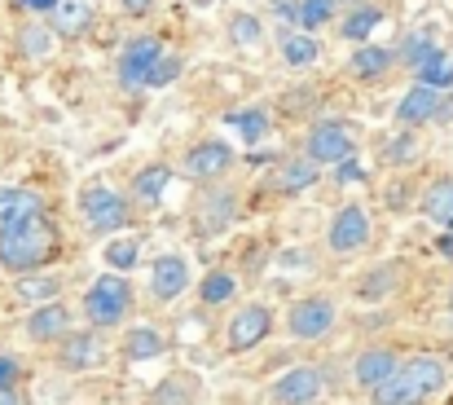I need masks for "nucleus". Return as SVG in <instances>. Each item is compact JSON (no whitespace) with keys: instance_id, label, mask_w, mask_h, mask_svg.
Instances as JSON below:
<instances>
[{"instance_id":"obj_19","label":"nucleus","mask_w":453,"mask_h":405,"mask_svg":"<svg viewBox=\"0 0 453 405\" xmlns=\"http://www.w3.org/2000/svg\"><path fill=\"white\" fill-rule=\"evenodd\" d=\"M35 212H44V203H40V194H35V190L0 185V230H4V225H13V221H27V216H35Z\"/></svg>"},{"instance_id":"obj_44","label":"nucleus","mask_w":453,"mask_h":405,"mask_svg":"<svg viewBox=\"0 0 453 405\" xmlns=\"http://www.w3.org/2000/svg\"><path fill=\"white\" fill-rule=\"evenodd\" d=\"M445 238H453V216H449V221H445Z\"/></svg>"},{"instance_id":"obj_12","label":"nucleus","mask_w":453,"mask_h":405,"mask_svg":"<svg viewBox=\"0 0 453 405\" xmlns=\"http://www.w3.org/2000/svg\"><path fill=\"white\" fill-rule=\"evenodd\" d=\"M321 397V370L317 366H296L273 384V405H312Z\"/></svg>"},{"instance_id":"obj_30","label":"nucleus","mask_w":453,"mask_h":405,"mask_svg":"<svg viewBox=\"0 0 453 405\" xmlns=\"http://www.w3.org/2000/svg\"><path fill=\"white\" fill-rule=\"evenodd\" d=\"M423 212H427L432 221H441V225L449 221L453 216V181H436V185L423 194Z\"/></svg>"},{"instance_id":"obj_41","label":"nucleus","mask_w":453,"mask_h":405,"mask_svg":"<svg viewBox=\"0 0 453 405\" xmlns=\"http://www.w3.org/2000/svg\"><path fill=\"white\" fill-rule=\"evenodd\" d=\"M0 405H22V397L13 393V384H0Z\"/></svg>"},{"instance_id":"obj_40","label":"nucleus","mask_w":453,"mask_h":405,"mask_svg":"<svg viewBox=\"0 0 453 405\" xmlns=\"http://www.w3.org/2000/svg\"><path fill=\"white\" fill-rule=\"evenodd\" d=\"M278 18L296 27V18H300V0H278Z\"/></svg>"},{"instance_id":"obj_13","label":"nucleus","mask_w":453,"mask_h":405,"mask_svg":"<svg viewBox=\"0 0 453 405\" xmlns=\"http://www.w3.org/2000/svg\"><path fill=\"white\" fill-rule=\"evenodd\" d=\"M102 335H93V331H66L62 335V344H58V357H62V366L66 370H75V375H84V370H93L97 362H102Z\"/></svg>"},{"instance_id":"obj_32","label":"nucleus","mask_w":453,"mask_h":405,"mask_svg":"<svg viewBox=\"0 0 453 405\" xmlns=\"http://www.w3.org/2000/svg\"><path fill=\"white\" fill-rule=\"evenodd\" d=\"M334 9H339V0H300L296 27H300V31H317V27H326V22L334 18Z\"/></svg>"},{"instance_id":"obj_29","label":"nucleus","mask_w":453,"mask_h":405,"mask_svg":"<svg viewBox=\"0 0 453 405\" xmlns=\"http://www.w3.org/2000/svg\"><path fill=\"white\" fill-rule=\"evenodd\" d=\"M436 53H441V44H436L432 35H418V31H414V35H405V44L396 49V58H401L405 66H414V71H418L427 58H436Z\"/></svg>"},{"instance_id":"obj_39","label":"nucleus","mask_w":453,"mask_h":405,"mask_svg":"<svg viewBox=\"0 0 453 405\" xmlns=\"http://www.w3.org/2000/svg\"><path fill=\"white\" fill-rule=\"evenodd\" d=\"M22 375V366H18V357H0V384H13Z\"/></svg>"},{"instance_id":"obj_1","label":"nucleus","mask_w":453,"mask_h":405,"mask_svg":"<svg viewBox=\"0 0 453 405\" xmlns=\"http://www.w3.org/2000/svg\"><path fill=\"white\" fill-rule=\"evenodd\" d=\"M58 256H62V230L44 212L0 230V265L9 273H40Z\"/></svg>"},{"instance_id":"obj_33","label":"nucleus","mask_w":453,"mask_h":405,"mask_svg":"<svg viewBox=\"0 0 453 405\" xmlns=\"http://www.w3.org/2000/svg\"><path fill=\"white\" fill-rule=\"evenodd\" d=\"M137 256H142V243H137V238H115V243H106V256H102V261L115 273H124L137 265Z\"/></svg>"},{"instance_id":"obj_15","label":"nucleus","mask_w":453,"mask_h":405,"mask_svg":"<svg viewBox=\"0 0 453 405\" xmlns=\"http://www.w3.org/2000/svg\"><path fill=\"white\" fill-rule=\"evenodd\" d=\"M396 366H401V357H396L392 348H365V353L357 357V366H352V379H357V388L374 393L383 379H392Z\"/></svg>"},{"instance_id":"obj_18","label":"nucleus","mask_w":453,"mask_h":405,"mask_svg":"<svg viewBox=\"0 0 453 405\" xmlns=\"http://www.w3.org/2000/svg\"><path fill=\"white\" fill-rule=\"evenodd\" d=\"M396 66V49H383V44H357V53H352V75L357 80H383L388 71Z\"/></svg>"},{"instance_id":"obj_10","label":"nucleus","mask_w":453,"mask_h":405,"mask_svg":"<svg viewBox=\"0 0 453 405\" xmlns=\"http://www.w3.org/2000/svg\"><path fill=\"white\" fill-rule=\"evenodd\" d=\"M93 22H97V0H53L44 27L58 40H80L84 31H93Z\"/></svg>"},{"instance_id":"obj_7","label":"nucleus","mask_w":453,"mask_h":405,"mask_svg":"<svg viewBox=\"0 0 453 405\" xmlns=\"http://www.w3.org/2000/svg\"><path fill=\"white\" fill-rule=\"evenodd\" d=\"M158 53H163V40L158 35H133L124 44V53H119V66H115L119 89H146V71L154 66Z\"/></svg>"},{"instance_id":"obj_21","label":"nucleus","mask_w":453,"mask_h":405,"mask_svg":"<svg viewBox=\"0 0 453 405\" xmlns=\"http://www.w3.org/2000/svg\"><path fill=\"white\" fill-rule=\"evenodd\" d=\"M317 58H321V44L312 40V31H287V35H282V62H287V66L303 71V66H312Z\"/></svg>"},{"instance_id":"obj_27","label":"nucleus","mask_w":453,"mask_h":405,"mask_svg":"<svg viewBox=\"0 0 453 405\" xmlns=\"http://www.w3.org/2000/svg\"><path fill=\"white\" fill-rule=\"evenodd\" d=\"M418 84H427V89H453V53H436V58H427L423 66H418Z\"/></svg>"},{"instance_id":"obj_11","label":"nucleus","mask_w":453,"mask_h":405,"mask_svg":"<svg viewBox=\"0 0 453 405\" xmlns=\"http://www.w3.org/2000/svg\"><path fill=\"white\" fill-rule=\"evenodd\" d=\"M27 339L31 344H58L66 331H71V308L62 300H49V304H35V313L27 317Z\"/></svg>"},{"instance_id":"obj_23","label":"nucleus","mask_w":453,"mask_h":405,"mask_svg":"<svg viewBox=\"0 0 453 405\" xmlns=\"http://www.w3.org/2000/svg\"><path fill=\"white\" fill-rule=\"evenodd\" d=\"M238 295V277L225 269H211L203 277V286H198V300L207 304V308H220V304H229Z\"/></svg>"},{"instance_id":"obj_16","label":"nucleus","mask_w":453,"mask_h":405,"mask_svg":"<svg viewBox=\"0 0 453 405\" xmlns=\"http://www.w3.org/2000/svg\"><path fill=\"white\" fill-rule=\"evenodd\" d=\"M189 286V265L180 261V256H158L154 261V269H150V291H154V300H176L180 291Z\"/></svg>"},{"instance_id":"obj_5","label":"nucleus","mask_w":453,"mask_h":405,"mask_svg":"<svg viewBox=\"0 0 453 405\" xmlns=\"http://www.w3.org/2000/svg\"><path fill=\"white\" fill-rule=\"evenodd\" d=\"M348 154H357L352 124H343V120H321V124H312V133H308V159H312L317 167L339 163V159H348Z\"/></svg>"},{"instance_id":"obj_35","label":"nucleus","mask_w":453,"mask_h":405,"mask_svg":"<svg viewBox=\"0 0 453 405\" xmlns=\"http://www.w3.org/2000/svg\"><path fill=\"white\" fill-rule=\"evenodd\" d=\"M176 75H180V58L163 49V53L154 58V66L146 71V89H167V84H172Z\"/></svg>"},{"instance_id":"obj_38","label":"nucleus","mask_w":453,"mask_h":405,"mask_svg":"<svg viewBox=\"0 0 453 405\" xmlns=\"http://www.w3.org/2000/svg\"><path fill=\"white\" fill-rule=\"evenodd\" d=\"M229 31H234V40H242V44H251V40H260V22H256L251 13H238Z\"/></svg>"},{"instance_id":"obj_9","label":"nucleus","mask_w":453,"mask_h":405,"mask_svg":"<svg viewBox=\"0 0 453 405\" xmlns=\"http://www.w3.org/2000/svg\"><path fill=\"white\" fill-rule=\"evenodd\" d=\"M326 243H330V252H339V256L365 247V243H370V216H365V207H357V203L339 207L334 221H330V230H326Z\"/></svg>"},{"instance_id":"obj_34","label":"nucleus","mask_w":453,"mask_h":405,"mask_svg":"<svg viewBox=\"0 0 453 405\" xmlns=\"http://www.w3.org/2000/svg\"><path fill=\"white\" fill-rule=\"evenodd\" d=\"M414 154H418L414 129H405L401 136H392V141L383 145V163H388V167H405V163H414Z\"/></svg>"},{"instance_id":"obj_2","label":"nucleus","mask_w":453,"mask_h":405,"mask_svg":"<svg viewBox=\"0 0 453 405\" xmlns=\"http://www.w3.org/2000/svg\"><path fill=\"white\" fill-rule=\"evenodd\" d=\"M449 366L441 357H410L392 370V379H383L374 388V405H418L427 401L432 393L445 388Z\"/></svg>"},{"instance_id":"obj_3","label":"nucleus","mask_w":453,"mask_h":405,"mask_svg":"<svg viewBox=\"0 0 453 405\" xmlns=\"http://www.w3.org/2000/svg\"><path fill=\"white\" fill-rule=\"evenodd\" d=\"M128 308H133V286L119 273H106L84 291V317L93 326H119L128 317Z\"/></svg>"},{"instance_id":"obj_43","label":"nucleus","mask_w":453,"mask_h":405,"mask_svg":"<svg viewBox=\"0 0 453 405\" xmlns=\"http://www.w3.org/2000/svg\"><path fill=\"white\" fill-rule=\"evenodd\" d=\"M119 4H124L128 13H146V9H150V0H119Z\"/></svg>"},{"instance_id":"obj_6","label":"nucleus","mask_w":453,"mask_h":405,"mask_svg":"<svg viewBox=\"0 0 453 405\" xmlns=\"http://www.w3.org/2000/svg\"><path fill=\"white\" fill-rule=\"evenodd\" d=\"M334 304L326 295H308V300H296V308L287 313V331L296 339H326L334 331Z\"/></svg>"},{"instance_id":"obj_14","label":"nucleus","mask_w":453,"mask_h":405,"mask_svg":"<svg viewBox=\"0 0 453 405\" xmlns=\"http://www.w3.org/2000/svg\"><path fill=\"white\" fill-rule=\"evenodd\" d=\"M436 106H441V89L414 84V89L396 102V124H401V129H423V124H432Z\"/></svg>"},{"instance_id":"obj_26","label":"nucleus","mask_w":453,"mask_h":405,"mask_svg":"<svg viewBox=\"0 0 453 405\" xmlns=\"http://www.w3.org/2000/svg\"><path fill=\"white\" fill-rule=\"evenodd\" d=\"M62 295V282L58 277H31V273H18V300L22 304H49Z\"/></svg>"},{"instance_id":"obj_31","label":"nucleus","mask_w":453,"mask_h":405,"mask_svg":"<svg viewBox=\"0 0 453 405\" xmlns=\"http://www.w3.org/2000/svg\"><path fill=\"white\" fill-rule=\"evenodd\" d=\"M124 225H128V203H124V199H115V203H106L102 212L88 216V230H93V234H115V230H124Z\"/></svg>"},{"instance_id":"obj_22","label":"nucleus","mask_w":453,"mask_h":405,"mask_svg":"<svg viewBox=\"0 0 453 405\" xmlns=\"http://www.w3.org/2000/svg\"><path fill=\"white\" fill-rule=\"evenodd\" d=\"M383 18H388L383 9H374V4H357V9L339 22V35H343V40H352V44H361L365 35H374V27H379Z\"/></svg>"},{"instance_id":"obj_20","label":"nucleus","mask_w":453,"mask_h":405,"mask_svg":"<svg viewBox=\"0 0 453 405\" xmlns=\"http://www.w3.org/2000/svg\"><path fill=\"white\" fill-rule=\"evenodd\" d=\"M167 185H172V167H167V163H150V167H142V172L133 176V199H137L142 207H158Z\"/></svg>"},{"instance_id":"obj_37","label":"nucleus","mask_w":453,"mask_h":405,"mask_svg":"<svg viewBox=\"0 0 453 405\" xmlns=\"http://www.w3.org/2000/svg\"><path fill=\"white\" fill-rule=\"evenodd\" d=\"M207 207H211V230H220V225L229 221V212H234L229 190H211V194H207Z\"/></svg>"},{"instance_id":"obj_24","label":"nucleus","mask_w":453,"mask_h":405,"mask_svg":"<svg viewBox=\"0 0 453 405\" xmlns=\"http://www.w3.org/2000/svg\"><path fill=\"white\" fill-rule=\"evenodd\" d=\"M167 348V339L154 331V326H137V331H128V339H124V353H128V362H150Z\"/></svg>"},{"instance_id":"obj_42","label":"nucleus","mask_w":453,"mask_h":405,"mask_svg":"<svg viewBox=\"0 0 453 405\" xmlns=\"http://www.w3.org/2000/svg\"><path fill=\"white\" fill-rule=\"evenodd\" d=\"M22 9H31V13H49L53 9V0H18Z\"/></svg>"},{"instance_id":"obj_45","label":"nucleus","mask_w":453,"mask_h":405,"mask_svg":"<svg viewBox=\"0 0 453 405\" xmlns=\"http://www.w3.org/2000/svg\"><path fill=\"white\" fill-rule=\"evenodd\" d=\"M348 4H361V0H348Z\"/></svg>"},{"instance_id":"obj_28","label":"nucleus","mask_w":453,"mask_h":405,"mask_svg":"<svg viewBox=\"0 0 453 405\" xmlns=\"http://www.w3.org/2000/svg\"><path fill=\"white\" fill-rule=\"evenodd\" d=\"M225 124H234V133L242 136V141H265V136H269V115H265L260 106H251V111H234Z\"/></svg>"},{"instance_id":"obj_17","label":"nucleus","mask_w":453,"mask_h":405,"mask_svg":"<svg viewBox=\"0 0 453 405\" xmlns=\"http://www.w3.org/2000/svg\"><path fill=\"white\" fill-rule=\"evenodd\" d=\"M317 176H321V167L312 163V159H287V163H278V172L269 176V185H273V194H303L308 185H317Z\"/></svg>"},{"instance_id":"obj_36","label":"nucleus","mask_w":453,"mask_h":405,"mask_svg":"<svg viewBox=\"0 0 453 405\" xmlns=\"http://www.w3.org/2000/svg\"><path fill=\"white\" fill-rule=\"evenodd\" d=\"M115 199H124V194H115L111 185H93V190H84L80 194V212L84 216H93V212H102L106 203H115Z\"/></svg>"},{"instance_id":"obj_8","label":"nucleus","mask_w":453,"mask_h":405,"mask_svg":"<svg viewBox=\"0 0 453 405\" xmlns=\"http://www.w3.org/2000/svg\"><path fill=\"white\" fill-rule=\"evenodd\" d=\"M229 167H234V150H229L225 141H198V145H189L185 159H180V172H185L189 181H220Z\"/></svg>"},{"instance_id":"obj_25","label":"nucleus","mask_w":453,"mask_h":405,"mask_svg":"<svg viewBox=\"0 0 453 405\" xmlns=\"http://www.w3.org/2000/svg\"><path fill=\"white\" fill-rule=\"evenodd\" d=\"M49 49H53V31H49V27H40V22H27V27L18 31V53H22V58H31V62H44V58H49Z\"/></svg>"},{"instance_id":"obj_4","label":"nucleus","mask_w":453,"mask_h":405,"mask_svg":"<svg viewBox=\"0 0 453 405\" xmlns=\"http://www.w3.org/2000/svg\"><path fill=\"white\" fill-rule=\"evenodd\" d=\"M269 335H273V313H269L265 304H242V308L229 317V326H225V348H229V353H251V348H260Z\"/></svg>"}]
</instances>
